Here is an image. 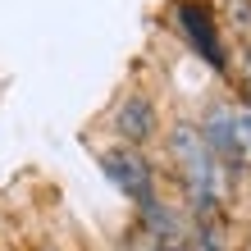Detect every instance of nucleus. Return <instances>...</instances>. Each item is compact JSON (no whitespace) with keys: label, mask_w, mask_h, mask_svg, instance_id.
<instances>
[{"label":"nucleus","mask_w":251,"mask_h":251,"mask_svg":"<svg viewBox=\"0 0 251 251\" xmlns=\"http://www.w3.org/2000/svg\"><path fill=\"white\" fill-rule=\"evenodd\" d=\"M169 151L178 160V174H183V187L197 210H215L219 201V160L210 155V146L201 142V132L192 124H174L169 132Z\"/></svg>","instance_id":"nucleus-1"},{"label":"nucleus","mask_w":251,"mask_h":251,"mask_svg":"<svg viewBox=\"0 0 251 251\" xmlns=\"http://www.w3.org/2000/svg\"><path fill=\"white\" fill-rule=\"evenodd\" d=\"M100 169H105V178L132 197L137 205H155V178H151V165L137 155V151H105L100 155Z\"/></svg>","instance_id":"nucleus-2"},{"label":"nucleus","mask_w":251,"mask_h":251,"mask_svg":"<svg viewBox=\"0 0 251 251\" xmlns=\"http://www.w3.org/2000/svg\"><path fill=\"white\" fill-rule=\"evenodd\" d=\"M174 14H178V27L187 32V41L205 55V64L224 69V46H219V32H215L210 9H205L201 0H178V5H174Z\"/></svg>","instance_id":"nucleus-3"},{"label":"nucleus","mask_w":251,"mask_h":251,"mask_svg":"<svg viewBox=\"0 0 251 251\" xmlns=\"http://www.w3.org/2000/svg\"><path fill=\"white\" fill-rule=\"evenodd\" d=\"M114 128H119L128 142L151 137V132H155V105L146 96H128L124 105H119V114H114Z\"/></svg>","instance_id":"nucleus-4"},{"label":"nucleus","mask_w":251,"mask_h":251,"mask_svg":"<svg viewBox=\"0 0 251 251\" xmlns=\"http://www.w3.org/2000/svg\"><path fill=\"white\" fill-rule=\"evenodd\" d=\"M233 142H238V155H251V110L233 114Z\"/></svg>","instance_id":"nucleus-5"},{"label":"nucleus","mask_w":251,"mask_h":251,"mask_svg":"<svg viewBox=\"0 0 251 251\" xmlns=\"http://www.w3.org/2000/svg\"><path fill=\"white\" fill-rule=\"evenodd\" d=\"M228 19H233V27L251 32V0H228Z\"/></svg>","instance_id":"nucleus-6"},{"label":"nucleus","mask_w":251,"mask_h":251,"mask_svg":"<svg viewBox=\"0 0 251 251\" xmlns=\"http://www.w3.org/2000/svg\"><path fill=\"white\" fill-rule=\"evenodd\" d=\"M247 78H251V46H247Z\"/></svg>","instance_id":"nucleus-7"},{"label":"nucleus","mask_w":251,"mask_h":251,"mask_svg":"<svg viewBox=\"0 0 251 251\" xmlns=\"http://www.w3.org/2000/svg\"><path fill=\"white\" fill-rule=\"evenodd\" d=\"M165 251H192V247H165Z\"/></svg>","instance_id":"nucleus-8"}]
</instances>
